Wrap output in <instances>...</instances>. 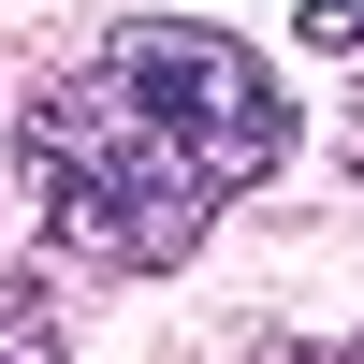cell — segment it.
I'll return each instance as SVG.
<instances>
[{
  "instance_id": "obj_1",
  "label": "cell",
  "mask_w": 364,
  "mask_h": 364,
  "mask_svg": "<svg viewBox=\"0 0 364 364\" xmlns=\"http://www.w3.org/2000/svg\"><path fill=\"white\" fill-rule=\"evenodd\" d=\"M277 161H291L277 73H262V44H233L204 15H132L15 102L29 233L102 277H175L219 233V204H248Z\"/></svg>"
},
{
  "instance_id": "obj_2",
  "label": "cell",
  "mask_w": 364,
  "mask_h": 364,
  "mask_svg": "<svg viewBox=\"0 0 364 364\" xmlns=\"http://www.w3.org/2000/svg\"><path fill=\"white\" fill-rule=\"evenodd\" d=\"M73 350V321H58V291L29 277V262H0V364H58Z\"/></svg>"
},
{
  "instance_id": "obj_3",
  "label": "cell",
  "mask_w": 364,
  "mask_h": 364,
  "mask_svg": "<svg viewBox=\"0 0 364 364\" xmlns=\"http://www.w3.org/2000/svg\"><path fill=\"white\" fill-rule=\"evenodd\" d=\"M291 44H321V58H364V0H306V15H291Z\"/></svg>"
},
{
  "instance_id": "obj_4",
  "label": "cell",
  "mask_w": 364,
  "mask_h": 364,
  "mask_svg": "<svg viewBox=\"0 0 364 364\" xmlns=\"http://www.w3.org/2000/svg\"><path fill=\"white\" fill-rule=\"evenodd\" d=\"M262 364H364V336H321V350H262Z\"/></svg>"
}]
</instances>
